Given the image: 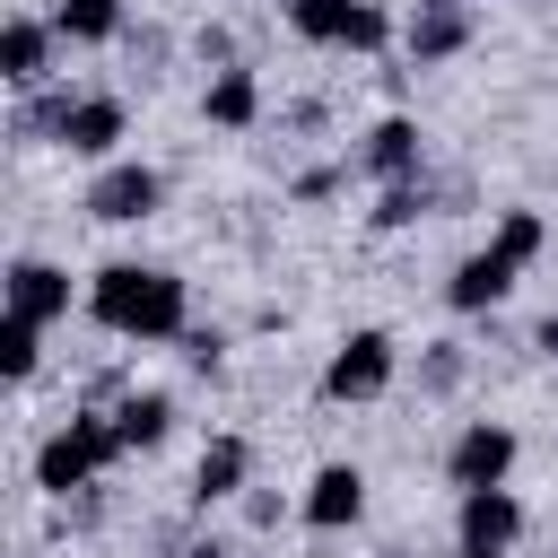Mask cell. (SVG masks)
I'll use <instances>...</instances> for the list:
<instances>
[{"mask_svg": "<svg viewBox=\"0 0 558 558\" xmlns=\"http://www.w3.org/2000/svg\"><path fill=\"white\" fill-rule=\"evenodd\" d=\"M87 314H96L105 331H122V340H183V331H192V296H183V279L157 270V262H105V270L87 279Z\"/></svg>", "mask_w": 558, "mask_h": 558, "instance_id": "6da1fadb", "label": "cell"}, {"mask_svg": "<svg viewBox=\"0 0 558 558\" xmlns=\"http://www.w3.org/2000/svg\"><path fill=\"white\" fill-rule=\"evenodd\" d=\"M122 453V427H113V410H70L44 445H35V488L44 497H70V488H87L105 462Z\"/></svg>", "mask_w": 558, "mask_h": 558, "instance_id": "7a4b0ae2", "label": "cell"}, {"mask_svg": "<svg viewBox=\"0 0 558 558\" xmlns=\"http://www.w3.org/2000/svg\"><path fill=\"white\" fill-rule=\"evenodd\" d=\"M157 201H166V174L140 157L96 166V183H87V218H105V227H140V218H157Z\"/></svg>", "mask_w": 558, "mask_h": 558, "instance_id": "3957f363", "label": "cell"}, {"mask_svg": "<svg viewBox=\"0 0 558 558\" xmlns=\"http://www.w3.org/2000/svg\"><path fill=\"white\" fill-rule=\"evenodd\" d=\"M392 366H401L392 331H349V340L331 349V366H323V401H375V392L392 384Z\"/></svg>", "mask_w": 558, "mask_h": 558, "instance_id": "277c9868", "label": "cell"}, {"mask_svg": "<svg viewBox=\"0 0 558 558\" xmlns=\"http://www.w3.org/2000/svg\"><path fill=\"white\" fill-rule=\"evenodd\" d=\"M288 26L305 44H349V52H375L392 35V17L375 0H288Z\"/></svg>", "mask_w": 558, "mask_h": 558, "instance_id": "5b68a950", "label": "cell"}, {"mask_svg": "<svg viewBox=\"0 0 558 558\" xmlns=\"http://www.w3.org/2000/svg\"><path fill=\"white\" fill-rule=\"evenodd\" d=\"M506 471H514V427L506 418H471L453 436V453H445V480L453 488H497Z\"/></svg>", "mask_w": 558, "mask_h": 558, "instance_id": "8992f818", "label": "cell"}, {"mask_svg": "<svg viewBox=\"0 0 558 558\" xmlns=\"http://www.w3.org/2000/svg\"><path fill=\"white\" fill-rule=\"evenodd\" d=\"M453 541H462V549H514V541H523V497H514L506 480H497V488H462Z\"/></svg>", "mask_w": 558, "mask_h": 558, "instance_id": "52a82bcc", "label": "cell"}, {"mask_svg": "<svg viewBox=\"0 0 558 558\" xmlns=\"http://www.w3.org/2000/svg\"><path fill=\"white\" fill-rule=\"evenodd\" d=\"M122 131H131L122 96H78V105H70V122H61V148H70V157H87V166H113Z\"/></svg>", "mask_w": 558, "mask_h": 558, "instance_id": "ba28073f", "label": "cell"}, {"mask_svg": "<svg viewBox=\"0 0 558 558\" xmlns=\"http://www.w3.org/2000/svg\"><path fill=\"white\" fill-rule=\"evenodd\" d=\"M366 514V471L357 462H323L314 480H305V523L314 532H349Z\"/></svg>", "mask_w": 558, "mask_h": 558, "instance_id": "9c48e42d", "label": "cell"}, {"mask_svg": "<svg viewBox=\"0 0 558 558\" xmlns=\"http://www.w3.org/2000/svg\"><path fill=\"white\" fill-rule=\"evenodd\" d=\"M514 270H523V262H506V253L488 244V253H471V262H453V279H445V305H453V314H488V305H506V288H514Z\"/></svg>", "mask_w": 558, "mask_h": 558, "instance_id": "30bf717a", "label": "cell"}, {"mask_svg": "<svg viewBox=\"0 0 558 558\" xmlns=\"http://www.w3.org/2000/svg\"><path fill=\"white\" fill-rule=\"evenodd\" d=\"M9 314H26V323H61L70 314V270H52V262H9Z\"/></svg>", "mask_w": 558, "mask_h": 558, "instance_id": "8fae6325", "label": "cell"}, {"mask_svg": "<svg viewBox=\"0 0 558 558\" xmlns=\"http://www.w3.org/2000/svg\"><path fill=\"white\" fill-rule=\"evenodd\" d=\"M52 35H61V26H44V17H9V26H0V78H9V87H44Z\"/></svg>", "mask_w": 558, "mask_h": 558, "instance_id": "7c38bea8", "label": "cell"}, {"mask_svg": "<svg viewBox=\"0 0 558 558\" xmlns=\"http://www.w3.org/2000/svg\"><path fill=\"white\" fill-rule=\"evenodd\" d=\"M366 174L375 183H418V122L410 113H384L366 131Z\"/></svg>", "mask_w": 558, "mask_h": 558, "instance_id": "4fadbf2b", "label": "cell"}, {"mask_svg": "<svg viewBox=\"0 0 558 558\" xmlns=\"http://www.w3.org/2000/svg\"><path fill=\"white\" fill-rule=\"evenodd\" d=\"M471 44V9L462 0H418L410 9V61H445Z\"/></svg>", "mask_w": 558, "mask_h": 558, "instance_id": "5bb4252c", "label": "cell"}, {"mask_svg": "<svg viewBox=\"0 0 558 558\" xmlns=\"http://www.w3.org/2000/svg\"><path fill=\"white\" fill-rule=\"evenodd\" d=\"M113 427H122V453H148V445H166L174 401H166V392H122V401H113Z\"/></svg>", "mask_w": 558, "mask_h": 558, "instance_id": "9a60e30c", "label": "cell"}, {"mask_svg": "<svg viewBox=\"0 0 558 558\" xmlns=\"http://www.w3.org/2000/svg\"><path fill=\"white\" fill-rule=\"evenodd\" d=\"M244 471H253L244 436H209V453H201V471H192V497H201V506H218V497H235V488H244Z\"/></svg>", "mask_w": 558, "mask_h": 558, "instance_id": "2e32d148", "label": "cell"}, {"mask_svg": "<svg viewBox=\"0 0 558 558\" xmlns=\"http://www.w3.org/2000/svg\"><path fill=\"white\" fill-rule=\"evenodd\" d=\"M201 113H209L218 131H244V122L262 113V87H253V70H218V78H209V96H201Z\"/></svg>", "mask_w": 558, "mask_h": 558, "instance_id": "e0dca14e", "label": "cell"}, {"mask_svg": "<svg viewBox=\"0 0 558 558\" xmlns=\"http://www.w3.org/2000/svg\"><path fill=\"white\" fill-rule=\"evenodd\" d=\"M52 26L70 44H113L122 35V0H52Z\"/></svg>", "mask_w": 558, "mask_h": 558, "instance_id": "ac0fdd59", "label": "cell"}, {"mask_svg": "<svg viewBox=\"0 0 558 558\" xmlns=\"http://www.w3.org/2000/svg\"><path fill=\"white\" fill-rule=\"evenodd\" d=\"M35 357H44V323L0 314V375H9V384H26V375H35Z\"/></svg>", "mask_w": 558, "mask_h": 558, "instance_id": "d6986e66", "label": "cell"}, {"mask_svg": "<svg viewBox=\"0 0 558 558\" xmlns=\"http://www.w3.org/2000/svg\"><path fill=\"white\" fill-rule=\"evenodd\" d=\"M488 244H497L506 262H541V244H549V227H541V209H506Z\"/></svg>", "mask_w": 558, "mask_h": 558, "instance_id": "ffe728a7", "label": "cell"}, {"mask_svg": "<svg viewBox=\"0 0 558 558\" xmlns=\"http://www.w3.org/2000/svg\"><path fill=\"white\" fill-rule=\"evenodd\" d=\"M418 218V183H384V201H375V227H410Z\"/></svg>", "mask_w": 558, "mask_h": 558, "instance_id": "44dd1931", "label": "cell"}, {"mask_svg": "<svg viewBox=\"0 0 558 558\" xmlns=\"http://www.w3.org/2000/svg\"><path fill=\"white\" fill-rule=\"evenodd\" d=\"M218 349H227L218 331H183V357H192V366H218Z\"/></svg>", "mask_w": 558, "mask_h": 558, "instance_id": "7402d4cb", "label": "cell"}, {"mask_svg": "<svg viewBox=\"0 0 558 558\" xmlns=\"http://www.w3.org/2000/svg\"><path fill=\"white\" fill-rule=\"evenodd\" d=\"M532 349H541V357H558V314H541V331H532Z\"/></svg>", "mask_w": 558, "mask_h": 558, "instance_id": "603a6c76", "label": "cell"}, {"mask_svg": "<svg viewBox=\"0 0 558 558\" xmlns=\"http://www.w3.org/2000/svg\"><path fill=\"white\" fill-rule=\"evenodd\" d=\"M183 558H227V549H218V541H192V549H183Z\"/></svg>", "mask_w": 558, "mask_h": 558, "instance_id": "cb8c5ba5", "label": "cell"}, {"mask_svg": "<svg viewBox=\"0 0 558 558\" xmlns=\"http://www.w3.org/2000/svg\"><path fill=\"white\" fill-rule=\"evenodd\" d=\"M453 558H506V549H453Z\"/></svg>", "mask_w": 558, "mask_h": 558, "instance_id": "d4e9b609", "label": "cell"}]
</instances>
